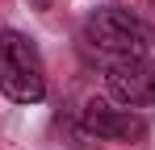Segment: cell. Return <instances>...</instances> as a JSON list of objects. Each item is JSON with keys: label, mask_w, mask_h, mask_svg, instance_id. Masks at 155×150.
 <instances>
[{"label": "cell", "mask_w": 155, "mask_h": 150, "mask_svg": "<svg viewBox=\"0 0 155 150\" xmlns=\"http://www.w3.org/2000/svg\"><path fill=\"white\" fill-rule=\"evenodd\" d=\"M84 46L101 58H109V63L138 58L151 46V25L130 8H97L84 21Z\"/></svg>", "instance_id": "obj_1"}, {"label": "cell", "mask_w": 155, "mask_h": 150, "mask_svg": "<svg viewBox=\"0 0 155 150\" xmlns=\"http://www.w3.org/2000/svg\"><path fill=\"white\" fill-rule=\"evenodd\" d=\"M0 92L17 104H38L46 96L42 54L17 29H0Z\"/></svg>", "instance_id": "obj_2"}, {"label": "cell", "mask_w": 155, "mask_h": 150, "mask_svg": "<svg viewBox=\"0 0 155 150\" xmlns=\"http://www.w3.org/2000/svg\"><path fill=\"white\" fill-rule=\"evenodd\" d=\"M105 88H109V96L117 100V104H126V108H143V104H155V58L138 54V58L109 63Z\"/></svg>", "instance_id": "obj_3"}, {"label": "cell", "mask_w": 155, "mask_h": 150, "mask_svg": "<svg viewBox=\"0 0 155 150\" xmlns=\"http://www.w3.org/2000/svg\"><path fill=\"white\" fill-rule=\"evenodd\" d=\"M80 121L97 142H143L147 138V121L130 108H113L109 100H88Z\"/></svg>", "instance_id": "obj_4"}, {"label": "cell", "mask_w": 155, "mask_h": 150, "mask_svg": "<svg viewBox=\"0 0 155 150\" xmlns=\"http://www.w3.org/2000/svg\"><path fill=\"white\" fill-rule=\"evenodd\" d=\"M29 4H34V8H46V4H51V0H29Z\"/></svg>", "instance_id": "obj_5"}]
</instances>
